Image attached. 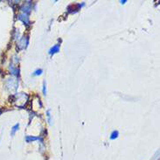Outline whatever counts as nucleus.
<instances>
[{
	"label": "nucleus",
	"instance_id": "1",
	"mask_svg": "<svg viewBox=\"0 0 160 160\" xmlns=\"http://www.w3.org/2000/svg\"><path fill=\"white\" fill-rule=\"evenodd\" d=\"M6 88L9 91H16L17 89V81L15 79H9L6 81Z\"/></svg>",
	"mask_w": 160,
	"mask_h": 160
},
{
	"label": "nucleus",
	"instance_id": "2",
	"mask_svg": "<svg viewBox=\"0 0 160 160\" xmlns=\"http://www.w3.org/2000/svg\"><path fill=\"white\" fill-rule=\"evenodd\" d=\"M59 51H60V47H59V45H55L54 47H53L49 50V54L52 55V54L58 53Z\"/></svg>",
	"mask_w": 160,
	"mask_h": 160
},
{
	"label": "nucleus",
	"instance_id": "3",
	"mask_svg": "<svg viewBox=\"0 0 160 160\" xmlns=\"http://www.w3.org/2000/svg\"><path fill=\"white\" fill-rule=\"evenodd\" d=\"M39 137H35V136H28L26 137V141L27 143H31L32 141H35V140H38Z\"/></svg>",
	"mask_w": 160,
	"mask_h": 160
},
{
	"label": "nucleus",
	"instance_id": "4",
	"mask_svg": "<svg viewBox=\"0 0 160 160\" xmlns=\"http://www.w3.org/2000/svg\"><path fill=\"white\" fill-rule=\"evenodd\" d=\"M117 137H118V131H113L112 134H111L110 139H111V140H114V139H116V138H117Z\"/></svg>",
	"mask_w": 160,
	"mask_h": 160
},
{
	"label": "nucleus",
	"instance_id": "5",
	"mask_svg": "<svg viewBox=\"0 0 160 160\" xmlns=\"http://www.w3.org/2000/svg\"><path fill=\"white\" fill-rule=\"evenodd\" d=\"M19 124L18 123V124H16L12 129H11V136H13L14 134H15V132L19 130Z\"/></svg>",
	"mask_w": 160,
	"mask_h": 160
},
{
	"label": "nucleus",
	"instance_id": "6",
	"mask_svg": "<svg viewBox=\"0 0 160 160\" xmlns=\"http://www.w3.org/2000/svg\"><path fill=\"white\" fill-rule=\"evenodd\" d=\"M41 74H42V69H39V70H37L34 73V75H40Z\"/></svg>",
	"mask_w": 160,
	"mask_h": 160
},
{
	"label": "nucleus",
	"instance_id": "7",
	"mask_svg": "<svg viewBox=\"0 0 160 160\" xmlns=\"http://www.w3.org/2000/svg\"><path fill=\"white\" fill-rule=\"evenodd\" d=\"M47 117H48V121H49V123H51V116H50V110H47Z\"/></svg>",
	"mask_w": 160,
	"mask_h": 160
},
{
	"label": "nucleus",
	"instance_id": "8",
	"mask_svg": "<svg viewBox=\"0 0 160 160\" xmlns=\"http://www.w3.org/2000/svg\"><path fill=\"white\" fill-rule=\"evenodd\" d=\"M46 93H47V91H46V85H45V81H44V83H43V94L46 95Z\"/></svg>",
	"mask_w": 160,
	"mask_h": 160
}]
</instances>
